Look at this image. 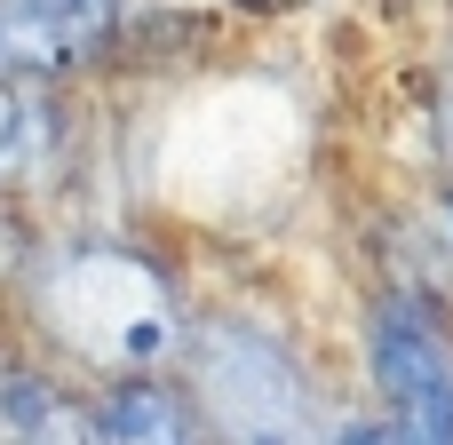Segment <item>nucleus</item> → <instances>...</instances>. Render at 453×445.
I'll return each mask as SVG.
<instances>
[{"label": "nucleus", "instance_id": "f257e3e1", "mask_svg": "<svg viewBox=\"0 0 453 445\" xmlns=\"http://www.w3.org/2000/svg\"><path fill=\"white\" fill-rule=\"evenodd\" d=\"M40 303L56 318V334L104 366H151L175 350V303L167 287L111 247H72L56 255V271L40 279Z\"/></svg>", "mask_w": 453, "mask_h": 445}, {"label": "nucleus", "instance_id": "f03ea898", "mask_svg": "<svg viewBox=\"0 0 453 445\" xmlns=\"http://www.w3.org/2000/svg\"><path fill=\"white\" fill-rule=\"evenodd\" d=\"M191 374H199V406L223 445H326L303 366L271 334L223 318L191 342Z\"/></svg>", "mask_w": 453, "mask_h": 445}, {"label": "nucleus", "instance_id": "7ed1b4c3", "mask_svg": "<svg viewBox=\"0 0 453 445\" xmlns=\"http://www.w3.org/2000/svg\"><path fill=\"white\" fill-rule=\"evenodd\" d=\"M366 366L382 390V414L406 445H453V358L438 326L414 303H382L366 326Z\"/></svg>", "mask_w": 453, "mask_h": 445}, {"label": "nucleus", "instance_id": "20e7f679", "mask_svg": "<svg viewBox=\"0 0 453 445\" xmlns=\"http://www.w3.org/2000/svg\"><path fill=\"white\" fill-rule=\"evenodd\" d=\"M119 24V0H0V56L16 80L72 72Z\"/></svg>", "mask_w": 453, "mask_h": 445}, {"label": "nucleus", "instance_id": "39448f33", "mask_svg": "<svg viewBox=\"0 0 453 445\" xmlns=\"http://www.w3.org/2000/svg\"><path fill=\"white\" fill-rule=\"evenodd\" d=\"M104 445H223L215 438V422H207V406H191V398H175V390H159V382H111V398H104Z\"/></svg>", "mask_w": 453, "mask_h": 445}, {"label": "nucleus", "instance_id": "423d86ee", "mask_svg": "<svg viewBox=\"0 0 453 445\" xmlns=\"http://www.w3.org/2000/svg\"><path fill=\"white\" fill-rule=\"evenodd\" d=\"M8 445H104V422L72 414L40 374H16L8 382V422H0Z\"/></svg>", "mask_w": 453, "mask_h": 445}, {"label": "nucleus", "instance_id": "0eeeda50", "mask_svg": "<svg viewBox=\"0 0 453 445\" xmlns=\"http://www.w3.org/2000/svg\"><path fill=\"white\" fill-rule=\"evenodd\" d=\"M247 8H295V0H247Z\"/></svg>", "mask_w": 453, "mask_h": 445}]
</instances>
